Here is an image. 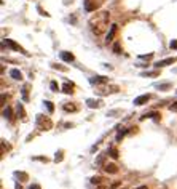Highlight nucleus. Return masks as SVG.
I'll return each mask as SVG.
<instances>
[{
    "instance_id": "obj_1",
    "label": "nucleus",
    "mask_w": 177,
    "mask_h": 189,
    "mask_svg": "<svg viewBox=\"0 0 177 189\" xmlns=\"http://www.w3.org/2000/svg\"><path fill=\"white\" fill-rule=\"evenodd\" d=\"M102 3H104V0H85V10L88 13L96 11L97 8H101Z\"/></svg>"
},
{
    "instance_id": "obj_2",
    "label": "nucleus",
    "mask_w": 177,
    "mask_h": 189,
    "mask_svg": "<svg viewBox=\"0 0 177 189\" xmlns=\"http://www.w3.org/2000/svg\"><path fill=\"white\" fill-rule=\"evenodd\" d=\"M37 127H39L40 130H50L53 127L51 124V120L48 117H45V116H37Z\"/></svg>"
},
{
    "instance_id": "obj_3",
    "label": "nucleus",
    "mask_w": 177,
    "mask_h": 189,
    "mask_svg": "<svg viewBox=\"0 0 177 189\" xmlns=\"http://www.w3.org/2000/svg\"><path fill=\"white\" fill-rule=\"evenodd\" d=\"M3 45L10 46V48L14 50V51H19V53H23V55H27V51L23 48V46H21L19 43H16L14 40H11V39H5V40H3Z\"/></svg>"
},
{
    "instance_id": "obj_4",
    "label": "nucleus",
    "mask_w": 177,
    "mask_h": 189,
    "mask_svg": "<svg viewBox=\"0 0 177 189\" xmlns=\"http://www.w3.org/2000/svg\"><path fill=\"white\" fill-rule=\"evenodd\" d=\"M150 98H152L150 94H141V96L134 98V106H142V104H145V103L150 99Z\"/></svg>"
},
{
    "instance_id": "obj_5",
    "label": "nucleus",
    "mask_w": 177,
    "mask_h": 189,
    "mask_svg": "<svg viewBox=\"0 0 177 189\" xmlns=\"http://www.w3.org/2000/svg\"><path fill=\"white\" fill-rule=\"evenodd\" d=\"M177 61V58H167V59H161V61H158V63H155L153 66L155 68H164V66H169V64H172V63H175Z\"/></svg>"
},
{
    "instance_id": "obj_6",
    "label": "nucleus",
    "mask_w": 177,
    "mask_h": 189,
    "mask_svg": "<svg viewBox=\"0 0 177 189\" xmlns=\"http://www.w3.org/2000/svg\"><path fill=\"white\" fill-rule=\"evenodd\" d=\"M104 170H105V173H109V175L118 173V167H117L115 164H105V165H104Z\"/></svg>"
},
{
    "instance_id": "obj_7",
    "label": "nucleus",
    "mask_w": 177,
    "mask_h": 189,
    "mask_svg": "<svg viewBox=\"0 0 177 189\" xmlns=\"http://www.w3.org/2000/svg\"><path fill=\"white\" fill-rule=\"evenodd\" d=\"M61 59L66 61V63H72L73 59H75V56H73L70 51H61Z\"/></svg>"
},
{
    "instance_id": "obj_8",
    "label": "nucleus",
    "mask_w": 177,
    "mask_h": 189,
    "mask_svg": "<svg viewBox=\"0 0 177 189\" xmlns=\"http://www.w3.org/2000/svg\"><path fill=\"white\" fill-rule=\"evenodd\" d=\"M117 29H118V27H117V24H112L110 26V31L107 32V42H110V40H113V35L117 34Z\"/></svg>"
},
{
    "instance_id": "obj_9",
    "label": "nucleus",
    "mask_w": 177,
    "mask_h": 189,
    "mask_svg": "<svg viewBox=\"0 0 177 189\" xmlns=\"http://www.w3.org/2000/svg\"><path fill=\"white\" fill-rule=\"evenodd\" d=\"M86 104H88V108H101L102 101L101 99H86Z\"/></svg>"
},
{
    "instance_id": "obj_10",
    "label": "nucleus",
    "mask_w": 177,
    "mask_h": 189,
    "mask_svg": "<svg viewBox=\"0 0 177 189\" xmlns=\"http://www.w3.org/2000/svg\"><path fill=\"white\" fill-rule=\"evenodd\" d=\"M144 119H155V120H160V114L158 112H147V114H144L142 117H141V120H144Z\"/></svg>"
},
{
    "instance_id": "obj_11",
    "label": "nucleus",
    "mask_w": 177,
    "mask_h": 189,
    "mask_svg": "<svg viewBox=\"0 0 177 189\" xmlns=\"http://www.w3.org/2000/svg\"><path fill=\"white\" fill-rule=\"evenodd\" d=\"M109 77H104V75H97V77L91 79V83H107Z\"/></svg>"
},
{
    "instance_id": "obj_12",
    "label": "nucleus",
    "mask_w": 177,
    "mask_h": 189,
    "mask_svg": "<svg viewBox=\"0 0 177 189\" xmlns=\"http://www.w3.org/2000/svg\"><path fill=\"white\" fill-rule=\"evenodd\" d=\"M10 75H11L14 80H21V79H23V74H21L19 69H11V71H10Z\"/></svg>"
},
{
    "instance_id": "obj_13",
    "label": "nucleus",
    "mask_w": 177,
    "mask_h": 189,
    "mask_svg": "<svg viewBox=\"0 0 177 189\" xmlns=\"http://www.w3.org/2000/svg\"><path fill=\"white\" fill-rule=\"evenodd\" d=\"M62 91L67 93V94H72V93H73V83H69V82L64 83V85H62Z\"/></svg>"
},
{
    "instance_id": "obj_14",
    "label": "nucleus",
    "mask_w": 177,
    "mask_h": 189,
    "mask_svg": "<svg viewBox=\"0 0 177 189\" xmlns=\"http://www.w3.org/2000/svg\"><path fill=\"white\" fill-rule=\"evenodd\" d=\"M107 152H109V156H110L112 159H118V149H117V147H113V146H110V147H109V151H107Z\"/></svg>"
},
{
    "instance_id": "obj_15",
    "label": "nucleus",
    "mask_w": 177,
    "mask_h": 189,
    "mask_svg": "<svg viewBox=\"0 0 177 189\" xmlns=\"http://www.w3.org/2000/svg\"><path fill=\"white\" fill-rule=\"evenodd\" d=\"M3 117H5V119H8V120H13V116H11V109H10V108L3 109Z\"/></svg>"
},
{
    "instance_id": "obj_16",
    "label": "nucleus",
    "mask_w": 177,
    "mask_h": 189,
    "mask_svg": "<svg viewBox=\"0 0 177 189\" xmlns=\"http://www.w3.org/2000/svg\"><path fill=\"white\" fill-rule=\"evenodd\" d=\"M16 109H18V116H19V117L24 120V119H26V112H24V109H23V104H18Z\"/></svg>"
},
{
    "instance_id": "obj_17",
    "label": "nucleus",
    "mask_w": 177,
    "mask_h": 189,
    "mask_svg": "<svg viewBox=\"0 0 177 189\" xmlns=\"http://www.w3.org/2000/svg\"><path fill=\"white\" fill-rule=\"evenodd\" d=\"M18 178H21V181H27V179H29V176H27V173H24V172H16L14 173Z\"/></svg>"
},
{
    "instance_id": "obj_18",
    "label": "nucleus",
    "mask_w": 177,
    "mask_h": 189,
    "mask_svg": "<svg viewBox=\"0 0 177 189\" xmlns=\"http://www.w3.org/2000/svg\"><path fill=\"white\" fill-rule=\"evenodd\" d=\"M64 111H67V112H75V111H77V106H75V104H64Z\"/></svg>"
},
{
    "instance_id": "obj_19",
    "label": "nucleus",
    "mask_w": 177,
    "mask_h": 189,
    "mask_svg": "<svg viewBox=\"0 0 177 189\" xmlns=\"http://www.w3.org/2000/svg\"><path fill=\"white\" fill-rule=\"evenodd\" d=\"M45 106H46V109H48L50 114L54 111V106H53V103H51V101H45Z\"/></svg>"
},
{
    "instance_id": "obj_20",
    "label": "nucleus",
    "mask_w": 177,
    "mask_h": 189,
    "mask_svg": "<svg viewBox=\"0 0 177 189\" xmlns=\"http://www.w3.org/2000/svg\"><path fill=\"white\" fill-rule=\"evenodd\" d=\"M147 75H148V77H155V75H158V71H152V72H144V74H142V77H147Z\"/></svg>"
},
{
    "instance_id": "obj_21",
    "label": "nucleus",
    "mask_w": 177,
    "mask_h": 189,
    "mask_svg": "<svg viewBox=\"0 0 177 189\" xmlns=\"http://www.w3.org/2000/svg\"><path fill=\"white\" fill-rule=\"evenodd\" d=\"M51 68H53V69H58V71H62V72H67V68H64V66H58V64H53Z\"/></svg>"
},
{
    "instance_id": "obj_22",
    "label": "nucleus",
    "mask_w": 177,
    "mask_h": 189,
    "mask_svg": "<svg viewBox=\"0 0 177 189\" xmlns=\"http://www.w3.org/2000/svg\"><path fill=\"white\" fill-rule=\"evenodd\" d=\"M113 51H115L117 55L121 53V46H120V43H118V42H117V43H113Z\"/></svg>"
},
{
    "instance_id": "obj_23",
    "label": "nucleus",
    "mask_w": 177,
    "mask_h": 189,
    "mask_svg": "<svg viewBox=\"0 0 177 189\" xmlns=\"http://www.w3.org/2000/svg\"><path fill=\"white\" fill-rule=\"evenodd\" d=\"M50 87H51V90H53V91H58V90H59V85H58V82H54V80L50 83Z\"/></svg>"
},
{
    "instance_id": "obj_24",
    "label": "nucleus",
    "mask_w": 177,
    "mask_h": 189,
    "mask_svg": "<svg viewBox=\"0 0 177 189\" xmlns=\"http://www.w3.org/2000/svg\"><path fill=\"white\" fill-rule=\"evenodd\" d=\"M62 151H59V152H56V157H54V162H61L62 160Z\"/></svg>"
},
{
    "instance_id": "obj_25",
    "label": "nucleus",
    "mask_w": 177,
    "mask_h": 189,
    "mask_svg": "<svg viewBox=\"0 0 177 189\" xmlns=\"http://www.w3.org/2000/svg\"><path fill=\"white\" fill-rule=\"evenodd\" d=\"M101 181H102L101 176H93V178H91V183H94V184H99Z\"/></svg>"
},
{
    "instance_id": "obj_26",
    "label": "nucleus",
    "mask_w": 177,
    "mask_h": 189,
    "mask_svg": "<svg viewBox=\"0 0 177 189\" xmlns=\"http://www.w3.org/2000/svg\"><path fill=\"white\" fill-rule=\"evenodd\" d=\"M158 88L160 90H167V88H171V83H161V85H158Z\"/></svg>"
},
{
    "instance_id": "obj_27",
    "label": "nucleus",
    "mask_w": 177,
    "mask_h": 189,
    "mask_svg": "<svg viewBox=\"0 0 177 189\" xmlns=\"http://www.w3.org/2000/svg\"><path fill=\"white\" fill-rule=\"evenodd\" d=\"M27 90H29L27 87H24V88H23V98H24V101L29 99V96H27Z\"/></svg>"
},
{
    "instance_id": "obj_28",
    "label": "nucleus",
    "mask_w": 177,
    "mask_h": 189,
    "mask_svg": "<svg viewBox=\"0 0 177 189\" xmlns=\"http://www.w3.org/2000/svg\"><path fill=\"white\" fill-rule=\"evenodd\" d=\"M169 46L172 50H177V40H171V43H169Z\"/></svg>"
},
{
    "instance_id": "obj_29",
    "label": "nucleus",
    "mask_w": 177,
    "mask_h": 189,
    "mask_svg": "<svg viewBox=\"0 0 177 189\" xmlns=\"http://www.w3.org/2000/svg\"><path fill=\"white\" fill-rule=\"evenodd\" d=\"M152 56H153L152 53H148V55H141V59H150Z\"/></svg>"
},
{
    "instance_id": "obj_30",
    "label": "nucleus",
    "mask_w": 177,
    "mask_h": 189,
    "mask_svg": "<svg viewBox=\"0 0 177 189\" xmlns=\"http://www.w3.org/2000/svg\"><path fill=\"white\" fill-rule=\"evenodd\" d=\"M169 109H171V111H174V112H177V101H175V103H172V104L169 106Z\"/></svg>"
},
{
    "instance_id": "obj_31",
    "label": "nucleus",
    "mask_w": 177,
    "mask_h": 189,
    "mask_svg": "<svg viewBox=\"0 0 177 189\" xmlns=\"http://www.w3.org/2000/svg\"><path fill=\"white\" fill-rule=\"evenodd\" d=\"M35 160H42V162H48V159H46V157H35Z\"/></svg>"
},
{
    "instance_id": "obj_32",
    "label": "nucleus",
    "mask_w": 177,
    "mask_h": 189,
    "mask_svg": "<svg viewBox=\"0 0 177 189\" xmlns=\"http://www.w3.org/2000/svg\"><path fill=\"white\" fill-rule=\"evenodd\" d=\"M29 189H42V187H40V184H31Z\"/></svg>"
},
{
    "instance_id": "obj_33",
    "label": "nucleus",
    "mask_w": 177,
    "mask_h": 189,
    "mask_svg": "<svg viewBox=\"0 0 177 189\" xmlns=\"http://www.w3.org/2000/svg\"><path fill=\"white\" fill-rule=\"evenodd\" d=\"M39 11H40V15H43V16H50V15H48V13H46V11H43V10H42V8H40V7H39Z\"/></svg>"
},
{
    "instance_id": "obj_34",
    "label": "nucleus",
    "mask_w": 177,
    "mask_h": 189,
    "mask_svg": "<svg viewBox=\"0 0 177 189\" xmlns=\"http://www.w3.org/2000/svg\"><path fill=\"white\" fill-rule=\"evenodd\" d=\"M136 189H148L147 186H139V187H136Z\"/></svg>"
},
{
    "instance_id": "obj_35",
    "label": "nucleus",
    "mask_w": 177,
    "mask_h": 189,
    "mask_svg": "<svg viewBox=\"0 0 177 189\" xmlns=\"http://www.w3.org/2000/svg\"><path fill=\"white\" fill-rule=\"evenodd\" d=\"M97 189H104V187H102V186H101V187H97Z\"/></svg>"
}]
</instances>
